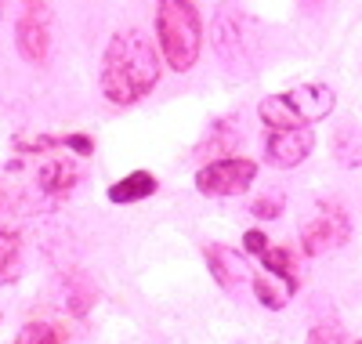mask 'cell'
<instances>
[{
	"mask_svg": "<svg viewBox=\"0 0 362 344\" xmlns=\"http://www.w3.org/2000/svg\"><path fill=\"white\" fill-rule=\"evenodd\" d=\"M160 51L141 29H116L102 55L98 87L112 105H134L160 84Z\"/></svg>",
	"mask_w": 362,
	"mask_h": 344,
	"instance_id": "6da1fadb",
	"label": "cell"
},
{
	"mask_svg": "<svg viewBox=\"0 0 362 344\" xmlns=\"http://www.w3.org/2000/svg\"><path fill=\"white\" fill-rule=\"evenodd\" d=\"M156 44L167 69L189 73L203 51V18L192 0H160L156 4Z\"/></svg>",
	"mask_w": 362,
	"mask_h": 344,
	"instance_id": "7a4b0ae2",
	"label": "cell"
},
{
	"mask_svg": "<svg viewBox=\"0 0 362 344\" xmlns=\"http://www.w3.org/2000/svg\"><path fill=\"white\" fill-rule=\"evenodd\" d=\"M210 44H214L218 62L235 73V76H254L261 66V33L247 11H239L232 4H221L214 11V22H210Z\"/></svg>",
	"mask_w": 362,
	"mask_h": 344,
	"instance_id": "3957f363",
	"label": "cell"
},
{
	"mask_svg": "<svg viewBox=\"0 0 362 344\" xmlns=\"http://www.w3.org/2000/svg\"><path fill=\"white\" fill-rule=\"evenodd\" d=\"M337 95L334 87L326 84H300L290 91H279V95H268L257 105V116L268 123V127H308V123H319L334 113Z\"/></svg>",
	"mask_w": 362,
	"mask_h": 344,
	"instance_id": "277c9868",
	"label": "cell"
},
{
	"mask_svg": "<svg viewBox=\"0 0 362 344\" xmlns=\"http://www.w3.org/2000/svg\"><path fill=\"white\" fill-rule=\"evenodd\" d=\"M15 47L29 66H47L51 55V0H22L15 18Z\"/></svg>",
	"mask_w": 362,
	"mask_h": 344,
	"instance_id": "5b68a950",
	"label": "cell"
},
{
	"mask_svg": "<svg viewBox=\"0 0 362 344\" xmlns=\"http://www.w3.org/2000/svg\"><path fill=\"white\" fill-rule=\"evenodd\" d=\"M257 174V164L247 160V156H218L206 167H199L196 174V189L203 196H239L250 189V181Z\"/></svg>",
	"mask_w": 362,
	"mask_h": 344,
	"instance_id": "8992f818",
	"label": "cell"
},
{
	"mask_svg": "<svg viewBox=\"0 0 362 344\" xmlns=\"http://www.w3.org/2000/svg\"><path fill=\"white\" fill-rule=\"evenodd\" d=\"M348 236H351V222H348L344 207L326 203V207H319V214L312 222L300 229V250H305L308 258H322L329 250H341L348 243Z\"/></svg>",
	"mask_w": 362,
	"mask_h": 344,
	"instance_id": "52a82bcc",
	"label": "cell"
},
{
	"mask_svg": "<svg viewBox=\"0 0 362 344\" xmlns=\"http://www.w3.org/2000/svg\"><path fill=\"white\" fill-rule=\"evenodd\" d=\"M315 149V131L312 127H272L264 134V160L279 171L300 167Z\"/></svg>",
	"mask_w": 362,
	"mask_h": 344,
	"instance_id": "ba28073f",
	"label": "cell"
},
{
	"mask_svg": "<svg viewBox=\"0 0 362 344\" xmlns=\"http://www.w3.org/2000/svg\"><path fill=\"white\" fill-rule=\"evenodd\" d=\"M203 258L210 265V275L218 279V287L225 290H239L250 279V268H247V258L239 250L225 246V243H206L203 246Z\"/></svg>",
	"mask_w": 362,
	"mask_h": 344,
	"instance_id": "9c48e42d",
	"label": "cell"
},
{
	"mask_svg": "<svg viewBox=\"0 0 362 344\" xmlns=\"http://www.w3.org/2000/svg\"><path fill=\"white\" fill-rule=\"evenodd\" d=\"M239 142H243V131H239V120L235 116H225L218 120L214 127H210L196 149V156H232L239 149Z\"/></svg>",
	"mask_w": 362,
	"mask_h": 344,
	"instance_id": "30bf717a",
	"label": "cell"
},
{
	"mask_svg": "<svg viewBox=\"0 0 362 344\" xmlns=\"http://www.w3.org/2000/svg\"><path fill=\"white\" fill-rule=\"evenodd\" d=\"M156 189H160V181L148 171H131V174L119 178L116 185H109V200L112 203H138V200L156 196Z\"/></svg>",
	"mask_w": 362,
	"mask_h": 344,
	"instance_id": "8fae6325",
	"label": "cell"
},
{
	"mask_svg": "<svg viewBox=\"0 0 362 344\" xmlns=\"http://www.w3.org/2000/svg\"><path fill=\"white\" fill-rule=\"evenodd\" d=\"M76 185V167L69 160H62V156H54V160H47L40 167V189L47 196H69Z\"/></svg>",
	"mask_w": 362,
	"mask_h": 344,
	"instance_id": "7c38bea8",
	"label": "cell"
},
{
	"mask_svg": "<svg viewBox=\"0 0 362 344\" xmlns=\"http://www.w3.org/2000/svg\"><path fill=\"white\" fill-rule=\"evenodd\" d=\"M334 156L337 164L355 171L362 167V127H355V123H341V127L334 131Z\"/></svg>",
	"mask_w": 362,
	"mask_h": 344,
	"instance_id": "4fadbf2b",
	"label": "cell"
},
{
	"mask_svg": "<svg viewBox=\"0 0 362 344\" xmlns=\"http://www.w3.org/2000/svg\"><path fill=\"white\" fill-rule=\"evenodd\" d=\"M261 261H264L268 275H279V279H283V287H286L290 297H293L297 287H300V279H297V272H293V254H290V250H286V246H264Z\"/></svg>",
	"mask_w": 362,
	"mask_h": 344,
	"instance_id": "5bb4252c",
	"label": "cell"
},
{
	"mask_svg": "<svg viewBox=\"0 0 362 344\" xmlns=\"http://www.w3.org/2000/svg\"><path fill=\"white\" fill-rule=\"evenodd\" d=\"M18 250H22L18 232L0 229V279H8V275L15 272V265H18Z\"/></svg>",
	"mask_w": 362,
	"mask_h": 344,
	"instance_id": "9a60e30c",
	"label": "cell"
},
{
	"mask_svg": "<svg viewBox=\"0 0 362 344\" xmlns=\"http://www.w3.org/2000/svg\"><path fill=\"white\" fill-rule=\"evenodd\" d=\"M15 344H62V337H58V330L47 326V323H29V326L18 330Z\"/></svg>",
	"mask_w": 362,
	"mask_h": 344,
	"instance_id": "2e32d148",
	"label": "cell"
},
{
	"mask_svg": "<svg viewBox=\"0 0 362 344\" xmlns=\"http://www.w3.org/2000/svg\"><path fill=\"white\" fill-rule=\"evenodd\" d=\"M254 294H257V301H261L264 308H272V311L286 308V301H290V294H286V290H276V287H272V275L254 279Z\"/></svg>",
	"mask_w": 362,
	"mask_h": 344,
	"instance_id": "e0dca14e",
	"label": "cell"
},
{
	"mask_svg": "<svg viewBox=\"0 0 362 344\" xmlns=\"http://www.w3.org/2000/svg\"><path fill=\"white\" fill-rule=\"evenodd\" d=\"M250 214L257 217V222H272V217H279L283 214V196L279 193H272V196H261L250 203Z\"/></svg>",
	"mask_w": 362,
	"mask_h": 344,
	"instance_id": "ac0fdd59",
	"label": "cell"
},
{
	"mask_svg": "<svg viewBox=\"0 0 362 344\" xmlns=\"http://www.w3.org/2000/svg\"><path fill=\"white\" fill-rule=\"evenodd\" d=\"M243 246H247V254H264V246H268V239H264V232H257V229H250L247 236H243Z\"/></svg>",
	"mask_w": 362,
	"mask_h": 344,
	"instance_id": "d6986e66",
	"label": "cell"
},
{
	"mask_svg": "<svg viewBox=\"0 0 362 344\" xmlns=\"http://www.w3.org/2000/svg\"><path fill=\"white\" fill-rule=\"evenodd\" d=\"M66 145H69L73 152H80V156H90V152H95V142L83 138V134H69V138H66Z\"/></svg>",
	"mask_w": 362,
	"mask_h": 344,
	"instance_id": "ffe728a7",
	"label": "cell"
},
{
	"mask_svg": "<svg viewBox=\"0 0 362 344\" xmlns=\"http://www.w3.org/2000/svg\"><path fill=\"white\" fill-rule=\"evenodd\" d=\"M305 4H308V8H319V0H305Z\"/></svg>",
	"mask_w": 362,
	"mask_h": 344,
	"instance_id": "44dd1931",
	"label": "cell"
},
{
	"mask_svg": "<svg viewBox=\"0 0 362 344\" xmlns=\"http://www.w3.org/2000/svg\"><path fill=\"white\" fill-rule=\"evenodd\" d=\"M0 15H4V0H0Z\"/></svg>",
	"mask_w": 362,
	"mask_h": 344,
	"instance_id": "7402d4cb",
	"label": "cell"
}]
</instances>
